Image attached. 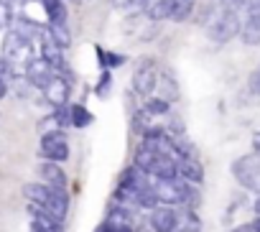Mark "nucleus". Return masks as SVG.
Wrapping results in <instances>:
<instances>
[{
  "mask_svg": "<svg viewBox=\"0 0 260 232\" xmlns=\"http://www.w3.org/2000/svg\"><path fill=\"white\" fill-rule=\"evenodd\" d=\"M176 174H179L184 181H189V184H202V179H204V169H202V163H199L194 156H181V158H176Z\"/></svg>",
  "mask_w": 260,
  "mask_h": 232,
  "instance_id": "f8f14e48",
  "label": "nucleus"
},
{
  "mask_svg": "<svg viewBox=\"0 0 260 232\" xmlns=\"http://www.w3.org/2000/svg\"><path fill=\"white\" fill-rule=\"evenodd\" d=\"M133 232H148V229H146V227H136Z\"/></svg>",
  "mask_w": 260,
  "mask_h": 232,
  "instance_id": "7c9ffc66",
  "label": "nucleus"
},
{
  "mask_svg": "<svg viewBox=\"0 0 260 232\" xmlns=\"http://www.w3.org/2000/svg\"><path fill=\"white\" fill-rule=\"evenodd\" d=\"M39 153H41L44 161H54V163H64L69 158V143H67V136L61 133V128L49 130V133L41 136Z\"/></svg>",
  "mask_w": 260,
  "mask_h": 232,
  "instance_id": "39448f33",
  "label": "nucleus"
},
{
  "mask_svg": "<svg viewBox=\"0 0 260 232\" xmlns=\"http://www.w3.org/2000/svg\"><path fill=\"white\" fill-rule=\"evenodd\" d=\"M232 174L245 189H260V153L237 158L232 163Z\"/></svg>",
  "mask_w": 260,
  "mask_h": 232,
  "instance_id": "423d86ee",
  "label": "nucleus"
},
{
  "mask_svg": "<svg viewBox=\"0 0 260 232\" xmlns=\"http://www.w3.org/2000/svg\"><path fill=\"white\" fill-rule=\"evenodd\" d=\"M143 110H146L148 115H166V112H169V100L153 97V100H148V102L143 105Z\"/></svg>",
  "mask_w": 260,
  "mask_h": 232,
  "instance_id": "4be33fe9",
  "label": "nucleus"
},
{
  "mask_svg": "<svg viewBox=\"0 0 260 232\" xmlns=\"http://www.w3.org/2000/svg\"><path fill=\"white\" fill-rule=\"evenodd\" d=\"M158 87V69L151 59H143L133 72V89L138 94H151Z\"/></svg>",
  "mask_w": 260,
  "mask_h": 232,
  "instance_id": "0eeeda50",
  "label": "nucleus"
},
{
  "mask_svg": "<svg viewBox=\"0 0 260 232\" xmlns=\"http://www.w3.org/2000/svg\"><path fill=\"white\" fill-rule=\"evenodd\" d=\"M26 196H28V202H36L39 207L49 209L59 219L67 217V207H69L67 189H56V186H49V184L41 181V184H28L26 186Z\"/></svg>",
  "mask_w": 260,
  "mask_h": 232,
  "instance_id": "f257e3e1",
  "label": "nucleus"
},
{
  "mask_svg": "<svg viewBox=\"0 0 260 232\" xmlns=\"http://www.w3.org/2000/svg\"><path fill=\"white\" fill-rule=\"evenodd\" d=\"M0 28H3V26H0Z\"/></svg>",
  "mask_w": 260,
  "mask_h": 232,
  "instance_id": "473e14b6",
  "label": "nucleus"
},
{
  "mask_svg": "<svg viewBox=\"0 0 260 232\" xmlns=\"http://www.w3.org/2000/svg\"><path fill=\"white\" fill-rule=\"evenodd\" d=\"M69 112H72V125L74 128H87L92 123V112L84 105H69Z\"/></svg>",
  "mask_w": 260,
  "mask_h": 232,
  "instance_id": "aec40b11",
  "label": "nucleus"
},
{
  "mask_svg": "<svg viewBox=\"0 0 260 232\" xmlns=\"http://www.w3.org/2000/svg\"><path fill=\"white\" fill-rule=\"evenodd\" d=\"M54 77V69L39 56V59H31L28 64H26V79L36 87V89H44V84L49 82Z\"/></svg>",
  "mask_w": 260,
  "mask_h": 232,
  "instance_id": "9d476101",
  "label": "nucleus"
},
{
  "mask_svg": "<svg viewBox=\"0 0 260 232\" xmlns=\"http://www.w3.org/2000/svg\"><path fill=\"white\" fill-rule=\"evenodd\" d=\"M247 84H250V92H252V94H260V67L250 74V82H247Z\"/></svg>",
  "mask_w": 260,
  "mask_h": 232,
  "instance_id": "b1692460",
  "label": "nucleus"
},
{
  "mask_svg": "<svg viewBox=\"0 0 260 232\" xmlns=\"http://www.w3.org/2000/svg\"><path fill=\"white\" fill-rule=\"evenodd\" d=\"M252 209H255V214H257V217H260V196H257V199H255V204H252Z\"/></svg>",
  "mask_w": 260,
  "mask_h": 232,
  "instance_id": "c756f323",
  "label": "nucleus"
},
{
  "mask_svg": "<svg viewBox=\"0 0 260 232\" xmlns=\"http://www.w3.org/2000/svg\"><path fill=\"white\" fill-rule=\"evenodd\" d=\"M174 232H181V229H174Z\"/></svg>",
  "mask_w": 260,
  "mask_h": 232,
  "instance_id": "2f4dec72",
  "label": "nucleus"
},
{
  "mask_svg": "<svg viewBox=\"0 0 260 232\" xmlns=\"http://www.w3.org/2000/svg\"><path fill=\"white\" fill-rule=\"evenodd\" d=\"M143 6H146V13L151 21H164L171 16L174 0H143Z\"/></svg>",
  "mask_w": 260,
  "mask_h": 232,
  "instance_id": "dca6fc26",
  "label": "nucleus"
},
{
  "mask_svg": "<svg viewBox=\"0 0 260 232\" xmlns=\"http://www.w3.org/2000/svg\"><path fill=\"white\" fill-rule=\"evenodd\" d=\"M28 214H31V219L34 222H39V224H44L49 232H64V219H59L56 214H51L49 209H44V207H39L36 202H28Z\"/></svg>",
  "mask_w": 260,
  "mask_h": 232,
  "instance_id": "ddd939ff",
  "label": "nucleus"
},
{
  "mask_svg": "<svg viewBox=\"0 0 260 232\" xmlns=\"http://www.w3.org/2000/svg\"><path fill=\"white\" fill-rule=\"evenodd\" d=\"M151 186H153V194H156L158 204L174 207V204L191 202V189H189V184L179 181V176L176 179H156Z\"/></svg>",
  "mask_w": 260,
  "mask_h": 232,
  "instance_id": "f03ea898",
  "label": "nucleus"
},
{
  "mask_svg": "<svg viewBox=\"0 0 260 232\" xmlns=\"http://www.w3.org/2000/svg\"><path fill=\"white\" fill-rule=\"evenodd\" d=\"M34 41L28 39V36H23L21 31H11L8 36H6V44H3V59L11 64V67H16V64H28L31 59H34Z\"/></svg>",
  "mask_w": 260,
  "mask_h": 232,
  "instance_id": "7ed1b4c3",
  "label": "nucleus"
},
{
  "mask_svg": "<svg viewBox=\"0 0 260 232\" xmlns=\"http://www.w3.org/2000/svg\"><path fill=\"white\" fill-rule=\"evenodd\" d=\"M166 153H158L156 148H151V146H141L138 148V153H136V169H141L146 176H153V171L158 169V163H161V158H164ZM174 158V156H171Z\"/></svg>",
  "mask_w": 260,
  "mask_h": 232,
  "instance_id": "9b49d317",
  "label": "nucleus"
},
{
  "mask_svg": "<svg viewBox=\"0 0 260 232\" xmlns=\"http://www.w3.org/2000/svg\"><path fill=\"white\" fill-rule=\"evenodd\" d=\"M191 11H194V0H174L169 18H174V21L181 23V21H186V18L191 16Z\"/></svg>",
  "mask_w": 260,
  "mask_h": 232,
  "instance_id": "412c9836",
  "label": "nucleus"
},
{
  "mask_svg": "<svg viewBox=\"0 0 260 232\" xmlns=\"http://www.w3.org/2000/svg\"><path fill=\"white\" fill-rule=\"evenodd\" d=\"M151 227L156 232H174V229H179V212L174 207H169V204L153 207V212H151Z\"/></svg>",
  "mask_w": 260,
  "mask_h": 232,
  "instance_id": "6e6552de",
  "label": "nucleus"
},
{
  "mask_svg": "<svg viewBox=\"0 0 260 232\" xmlns=\"http://www.w3.org/2000/svg\"><path fill=\"white\" fill-rule=\"evenodd\" d=\"M28 232H49V229H46L44 224H39V222H34V219H31V229H28Z\"/></svg>",
  "mask_w": 260,
  "mask_h": 232,
  "instance_id": "bb28decb",
  "label": "nucleus"
},
{
  "mask_svg": "<svg viewBox=\"0 0 260 232\" xmlns=\"http://www.w3.org/2000/svg\"><path fill=\"white\" fill-rule=\"evenodd\" d=\"M252 148H255V153H260V130L252 136Z\"/></svg>",
  "mask_w": 260,
  "mask_h": 232,
  "instance_id": "c85d7f7f",
  "label": "nucleus"
},
{
  "mask_svg": "<svg viewBox=\"0 0 260 232\" xmlns=\"http://www.w3.org/2000/svg\"><path fill=\"white\" fill-rule=\"evenodd\" d=\"M11 74H13V67H11V64L3 59V56H0V77H3V79H8Z\"/></svg>",
  "mask_w": 260,
  "mask_h": 232,
  "instance_id": "a878e982",
  "label": "nucleus"
},
{
  "mask_svg": "<svg viewBox=\"0 0 260 232\" xmlns=\"http://www.w3.org/2000/svg\"><path fill=\"white\" fill-rule=\"evenodd\" d=\"M44 97H46V102L49 105H54V107H59V105H67L69 102V82L64 79V77H59V74H54L46 84H44Z\"/></svg>",
  "mask_w": 260,
  "mask_h": 232,
  "instance_id": "1a4fd4ad",
  "label": "nucleus"
},
{
  "mask_svg": "<svg viewBox=\"0 0 260 232\" xmlns=\"http://www.w3.org/2000/svg\"><path fill=\"white\" fill-rule=\"evenodd\" d=\"M240 18H237V13L232 11V8H227V11H222L212 23H209V28H207V34H209V39L214 41V44H227L230 39H235L237 34H240Z\"/></svg>",
  "mask_w": 260,
  "mask_h": 232,
  "instance_id": "20e7f679",
  "label": "nucleus"
},
{
  "mask_svg": "<svg viewBox=\"0 0 260 232\" xmlns=\"http://www.w3.org/2000/svg\"><path fill=\"white\" fill-rule=\"evenodd\" d=\"M46 31H49L51 41H54L59 49H67V46L72 44V36H69V31H67V23H51Z\"/></svg>",
  "mask_w": 260,
  "mask_h": 232,
  "instance_id": "6ab92c4d",
  "label": "nucleus"
},
{
  "mask_svg": "<svg viewBox=\"0 0 260 232\" xmlns=\"http://www.w3.org/2000/svg\"><path fill=\"white\" fill-rule=\"evenodd\" d=\"M39 176H41V181L49 184V186L67 189V174H64V169H61L59 163H54V161H44V163H39Z\"/></svg>",
  "mask_w": 260,
  "mask_h": 232,
  "instance_id": "4468645a",
  "label": "nucleus"
},
{
  "mask_svg": "<svg viewBox=\"0 0 260 232\" xmlns=\"http://www.w3.org/2000/svg\"><path fill=\"white\" fill-rule=\"evenodd\" d=\"M107 89H110V74L105 72L102 79H100V84H97V94H107Z\"/></svg>",
  "mask_w": 260,
  "mask_h": 232,
  "instance_id": "393cba45",
  "label": "nucleus"
},
{
  "mask_svg": "<svg viewBox=\"0 0 260 232\" xmlns=\"http://www.w3.org/2000/svg\"><path fill=\"white\" fill-rule=\"evenodd\" d=\"M54 120H56V125H59V128L72 125V112H69V105H59V107L54 110Z\"/></svg>",
  "mask_w": 260,
  "mask_h": 232,
  "instance_id": "5701e85b",
  "label": "nucleus"
},
{
  "mask_svg": "<svg viewBox=\"0 0 260 232\" xmlns=\"http://www.w3.org/2000/svg\"><path fill=\"white\" fill-rule=\"evenodd\" d=\"M146 184H148L146 174H143L141 169H136V166H130V169H125V171L120 174V184H117V186H125V189H141V186H146Z\"/></svg>",
  "mask_w": 260,
  "mask_h": 232,
  "instance_id": "f3484780",
  "label": "nucleus"
},
{
  "mask_svg": "<svg viewBox=\"0 0 260 232\" xmlns=\"http://www.w3.org/2000/svg\"><path fill=\"white\" fill-rule=\"evenodd\" d=\"M240 36L247 46H257L260 44V11L250 13L247 21L240 26Z\"/></svg>",
  "mask_w": 260,
  "mask_h": 232,
  "instance_id": "2eb2a0df",
  "label": "nucleus"
},
{
  "mask_svg": "<svg viewBox=\"0 0 260 232\" xmlns=\"http://www.w3.org/2000/svg\"><path fill=\"white\" fill-rule=\"evenodd\" d=\"M41 3L49 16V23H67V8L61 0H41Z\"/></svg>",
  "mask_w": 260,
  "mask_h": 232,
  "instance_id": "a211bd4d",
  "label": "nucleus"
},
{
  "mask_svg": "<svg viewBox=\"0 0 260 232\" xmlns=\"http://www.w3.org/2000/svg\"><path fill=\"white\" fill-rule=\"evenodd\" d=\"M230 232H255V229H252V224H240V227H235Z\"/></svg>",
  "mask_w": 260,
  "mask_h": 232,
  "instance_id": "cd10ccee",
  "label": "nucleus"
}]
</instances>
